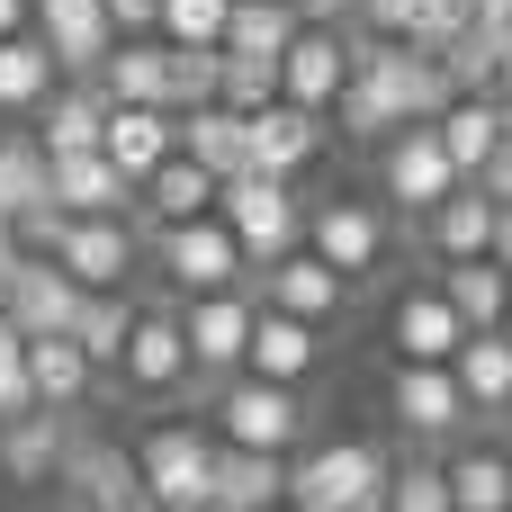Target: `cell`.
Returning a JSON list of instances; mask_svg holds the SVG:
<instances>
[{
  "label": "cell",
  "mask_w": 512,
  "mask_h": 512,
  "mask_svg": "<svg viewBox=\"0 0 512 512\" xmlns=\"http://www.w3.org/2000/svg\"><path fill=\"white\" fill-rule=\"evenodd\" d=\"M216 216H225V234L243 243V270H270L279 252L306 243V207H297V189H288L279 171H234V180H216Z\"/></svg>",
  "instance_id": "1"
},
{
  "label": "cell",
  "mask_w": 512,
  "mask_h": 512,
  "mask_svg": "<svg viewBox=\"0 0 512 512\" xmlns=\"http://www.w3.org/2000/svg\"><path fill=\"white\" fill-rule=\"evenodd\" d=\"M378 486H387V459L369 441H324L288 459V512H360L378 504Z\"/></svg>",
  "instance_id": "2"
},
{
  "label": "cell",
  "mask_w": 512,
  "mask_h": 512,
  "mask_svg": "<svg viewBox=\"0 0 512 512\" xmlns=\"http://www.w3.org/2000/svg\"><path fill=\"white\" fill-rule=\"evenodd\" d=\"M135 477H144V495L162 512H207V477H216V441L198 432V423H162V432H144V450H135Z\"/></svg>",
  "instance_id": "3"
},
{
  "label": "cell",
  "mask_w": 512,
  "mask_h": 512,
  "mask_svg": "<svg viewBox=\"0 0 512 512\" xmlns=\"http://www.w3.org/2000/svg\"><path fill=\"white\" fill-rule=\"evenodd\" d=\"M153 261L180 297H207V288H234L243 279V243L225 234V216H180V225H153Z\"/></svg>",
  "instance_id": "4"
},
{
  "label": "cell",
  "mask_w": 512,
  "mask_h": 512,
  "mask_svg": "<svg viewBox=\"0 0 512 512\" xmlns=\"http://www.w3.org/2000/svg\"><path fill=\"white\" fill-rule=\"evenodd\" d=\"M306 252L324 270H342V288H360L387 270V216L369 198H324V207H306Z\"/></svg>",
  "instance_id": "5"
},
{
  "label": "cell",
  "mask_w": 512,
  "mask_h": 512,
  "mask_svg": "<svg viewBox=\"0 0 512 512\" xmlns=\"http://www.w3.org/2000/svg\"><path fill=\"white\" fill-rule=\"evenodd\" d=\"M216 423H225V441L234 450H297V432H306V396L297 387H279V378H252V369H234V387L216 396Z\"/></svg>",
  "instance_id": "6"
},
{
  "label": "cell",
  "mask_w": 512,
  "mask_h": 512,
  "mask_svg": "<svg viewBox=\"0 0 512 512\" xmlns=\"http://www.w3.org/2000/svg\"><path fill=\"white\" fill-rule=\"evenodd\" d=\"M117 378L135 396H180L189 387V342H180V306H135L126 342H117Z\"/></svg>",
  "instance_id": "7"
},
{
  "label": "cell",
  "mask_w": 512,
  "mask_h": 512,
  "mask_svg": "<svg viewBox=\"0 0 512 512\" xmlns=\"http://www.w3.org/2000/svg\"><path fill=\"white\" fill-rule=\"evenodd\" d=\"M378 180H387V198H396V207L432 216V207L459 189V162L441 153V135H432V126H396V135L378 144Z\"/></svg>",
  "instance_id": "8"
},
{
  "label": "cell",
  "mask_w": 512,
  "mask_h": 512,
  "mask_svg": "<svg viewBox=\"0 0 512 512\" xmlns=\"http://www.w3.org/2000/svg\"><path fill=\"white\" fill-rule=\"evenodd\" d=\"M180 342H189V378H234L243 342H252V297H234V288L189 297L180 306Z\"/></svg>",
  "instance_id": "9"
},
{
  "label": "cell",
  "mask_w": 512,
  "mask_h": 512,
  "mask_svg": "<svg viewBox=\"0 0 512 512\" xmlns=\"http://www.w3.org/2000/svg\"><path fill=\"white\" fill-rule=\"evenodd\" d=\"M54 261L72 270V288H126V270H135V216H63Z\"/></svg>",
  "instance_id": "10"
},
{
  "label": "cell",
  "mask_w": 512,
  "mask_h": 512,
  "mask_svg": "<svg viewBox=\"0 0 512 512\" xmlns=\"http://www.w3.org/2000/svg\"><path fill=\"white\" fill-rule=\"evenodd\" d=\"M342 72H351V36L342 27H306L297 18V36L279 45V99H297V108H333V90H342Z\"/></svg>",
  "instance_id": "11"
},
{
  "label": "cell",
  "mask_w": 512,
  "mask_h": 512,
  "mask_svg": "<svg viewBox=\"0 0 512 512\" xmlns=\"http://www.w3.org/2000/svg\"><path fill=\"white\" fill-rule=\"evenodd\" d=\"M72 306H81V288H72V270L54 261V252H18V270H9V297H0V315L36 342V333H72Z\"/></svg>",
  "instance_id": "12"
},
{
  "label": "cell",
  "mask_w": 512,
  "mask_h": 512,
  "mask_svg": "<svg viewBox=\"0 0 512 512\" xmlns=\"http://www.w3.org/2000/svg\"><path fill=\"white\" fill-rule=\"evenodd\" d=\"M243 144H252V171L297 180V171L324 153V117H315V108H297V99H270V108H252V117H243Z\"/></svg>",
  "instance_id": "13"
},
{
  "label": "cell",
  "mask_w": 512,
  "mask_h": 512,
  "mask_svg": "<svg viewBox=\"0 0 512 512\" xmlns=\"http://www.w3.org/2000/svg\"><path fill=\"white\" fill-rule=\"evenodd\" d=\"M45 189L63 216H126L135 207V180L90 144V153H45Z\"/></svg>",
  "instance_id": "14"
},
{
  "label": "cell",
  "mask_w": 512,
  "mask_h": 512,
  "mask_svg": "<svg viewBox=\"0 0 512 512\" xmlns=\"http://www.w3.org/2000/svg\"><path fill=\"white\" fill-rule=\"evenodd\" d=\"M387 405H396V423H405L414 441H441V432H459V423H468V396H459L450 360H405V369H396V387H387Z\"/></svg>",
  "instance_id": "15"
},
{
  "label": "cell",
  "mask_w": 512,
  "mask_h": 512,
  "mask_svg": "<svg viewBox=\"0 0 512 512\" xmlns=\"http://www.w3.org/2000/svg\"><path fill=\"white\" fill-rule=\"evenodd\" d=\"M315 360H324V342H315V324H306V315L252 306V342H243V369H252V378L306 387V378H315Z\"/></svg>",
  "instance_id": "16"
},
{
  "label": "cell",
  "mask_w": 512,
  "mask_h": 512,
  "mask_svg": "<svg viewBox=\"0 0 512 512\" xmlns=\"http://www.w3.org/2000/svg\"><path fill=\"white\" fill-rule=\"evenodd\" d=\"M180 144V117L171 108H144V99H108V126H99V153L126 171V180H144L162 153Z\"/></svg>",
  "instance_id": "17"
},
{
  "label": "cell",
  "mask_w": 512,
  "mask_h": 512,
  "mask_svg": "<svg viewBox=\"0 0 512 512\" xmlns=\"http://www.w3.org/2000/svg\"><path fill=\"white\" fill-rule=\"evenodd\" d=\"M90 387H99V360H90L72 333H36V342H27V396H36L45 414H72Z\"/></svg>",
  "instance_id": "18"
},
{
  "label": "cell",
  "mask_w": 512,
  "mask_h": 512,
  "mask_svg": "<svg viewBox=\"0 0 512 512\" xmlns=\"http://www.w3.org/2000/svg\"><path fill=\"white\" fill-rule=\"evenodd\" d=\"M99 126H108V90H99V81H54V90L36 99V144H45V153H90Z\"/></svg>",
  "instance_id": "19"
},
{
  "label": "cell",
  "mask_w": 512,
  "mask_h": 512,
  "mask_svg": "<svg viewBox=\"0 0 512 512\" xmlns=\"http://www.w3.org/2000/svg\"><path fill=\"white\" fill-rule=\"evenodd\" d=\"M135 207H144V225H180V216H207L216 207V171H198L180 144L135 180Z\"/></svg>",
  "instance_id": "20"
},
{
  "label": "cell",
  "mask_w": 512,
  "mask_h": 512,
  "mask_svg": "<svg viewBox=\"0 0 512 512\" xmlns=\"http://www.w3.org/2000/svg\"><path fill=\"white\" fill-rule=\"evenodd\" d=\"M387 333H396V360H450L468 342V324H459V306L441 288H405L396 315H387Z\"/></svg>",
  "instance_id": "21"
},
{
  "label": "cell",
  "mask_w": 512,
  "mask_h": 512,
  "mask_svg": "<svg viewBox=\"0 0 512 512\" xmlns=\"http://www.w3.org/2000/svg\"><path fill=\"white\" fill-rule=\"evenodd\" d=\"M63 450H72V423H63V414H45V405H27V414H9V423H0V468H9L18 486H54Z\"/></svg>",
  "instance_id": "22"
},
{
  "label": "cell",
  "mask_w": 512,
  "mask_h": 512,
  "mask_svg": "<svg viewBox=\"0 0 512 512\" xmlns=\"http://www.w3.org/2000/svg\"><path fill=\"white\" fill-rule=\"evenodd\" d=\"M54 486H63V512H108L126 486H135V459L108 450V441H72L63 468H54Z\"/></svg>",
  "instance_id": "23"
},
{
  "label": "cell",
  "mask_w": 512,
  "mask_h": 512,
  "mask_svg": "<svg viewBox=\"0 0 512 512\" xmlns=\"http://www.w3.org/2000/svg\"><path fill=\"white\" fill-rule=\"evenodd\" d=\"M432 135H441V153L459 162V180H477V162L504 144V99H495V90H459V99L432 117Z\"/></svg>",
  "instance_id": "24"
},
{
  "label": "cell",
  "mask_w": 512,
  "mask_h": 512,
  "mask_svg": "<svg viewBox=\"0 0 512 512\" xmlns=\"http://www.w3.org/2000/svg\"><path fill=\"white\" fill-rule=\"evenodd\" d=\"M450 378H459V396H468V414H512V333H468L459 351H450Z\"/></svg>",
  "instance_id": "25"
},
{
  "label": "cell",
  "mask_w": 512,
  "mask_h": 512,
  "mask_svg": "<svg viewBox=\"0 0 512 512\" xmlns=\"http://www.w3.org/2000/svg\"><path fill=\"white\" fill-rule=\"evenodd\" d=\"M351 9H360L369 36H396V45H423V54H441V45L468 27L459 0H351Z\"/></svg>",
  "instance_id": "26"
},
{
  "label": "cell",
  "mask_w": 512,
  "mask_h": 512,
  "mask_svg": "<svg viewBox=\"0 0 512 512\" xmlns=\"http://www.w3.org/2000/svg\"><path fill=\"white\" fill-rule=\"evenodd\" d=\"M216 495L207 504H234V512H270V504H288V459L279 450H216V477H207Z\"/></svg>",
  "instance_id": "27"
},
{
  "label": "cell",
  "mask_w": 512,
  "mask_h": 512,
  "mask_svg": "<svg viewBox=\"0 0 512 512\" xmlns=\"http://www.w3.org/2000/svg\"><path fill=\"white\" fill-rule=\"evenodd\" d=\"M261 279H270V306H279V315H306V324L342 315V270H324L306 243H297V252H279Z\"/></svg>",
  "instance_id": "28"
},
{
  "label": "cell",
  "mask_w": 512,
  "mask_h": 512,
  "mask_svg": "<svg viewBox=\"0 0 512 512\" xmlns=\"http://www.w3.org/2000/svg\"><path fill=\"white\" fill-rule=\"evenodd\" d=\"M180 153L198 162V171H216V180H234V171H252V144H243V117L234 108H180Z\"/></svg>",
  "instance_id": "29"
},
{
  "label": "cell",
  "mask_w": 512,
  "mask_h": 512,
  "mask_svg": "<svg viewBox=\"0 0 512 512\" xmlns=\"http://www.w3.org/2000/svg\"><path fill=\"white\" fill-rule=\"evenodd\" d=\"M441 297L459 306V324H468V333H495V324H504V297H512V270L495 261V252H468V261H450Z\"/></svg>",
  "instance_id": "30"
},
{
  "label": "cell",
  "mask_w": 512,
  "mask_h": 512,
  "mask_svg": "<svg viewBox=\"0 0 512 512\" xmlns=\"http://www.w3.org/2000/svg\"><path fill=\"white\" fill-rule=\"evenodd\" d=\"M495 207H504V198H486L477 180H459V189L432 207V243H441V261H468V252H486V243H495Z\"/></svg>",
  "instance_id": "31"
},
{
  "label": "cell",
  "mask_w": 512,
  "mask_h": 512,
  "mask_svg": "<svg viewBox=\"0 0 512 512\" xmlns=\"http://www.w3.org/2000/svg\"><path fill=\"white\" fill-rule=\"evenodd\" d=\"M441 477H450V504H459V512H512V459H504V450H486V441L459 450Z\"/></svg>",
  "instance_id": "32"
},
{
  "label": "cell",
  "mask_w": 512,
  "mask_h": 512,
  "mask_svg": "<svg viewBox=\"0 0 512 512\" xmlns=\"http://www.w3.org/2000/svg\"><path fill=\"white\" fill-rule=\"evenodd\" d=\"M126 324H135V297H126V288H81V306H72V342H81L99 369H117Z\"/></svg>",
  "instance_id": "33"
},
{
  "label": "cell",
  "mask_w": 512,
  "mask_h": 512,
  "mask_svg": "<svg viewBox=\"0 0 512 512\" xmlns=\"http://www.w3.org/2000/svg\"><path fill=\"white\" fill-rule=\"evenodd\" d=\"M288 36H297V9H288V0H234V9H225V54L279 63Z\"/></svg>",
  "instance_id": "34"
},
{
  "label": "cell",
  "mask_w": 512,
  "mask_h": 512,
  "mask_svg": "<svg viewBox=\"0 0 512 512\" xmlns=\"http://www.w3.org/2000/svg\"><path fill=\"white\" fill-rule=\"evenodd\" d=\"M216 63H225V45H162V108L171 117L207 108L216 99Z\"/></svg>",
  "instance_id": "35"
},
{
  "label": "cell",
  "mask_w": 512,
  "mask_h": 512,
  "mask_svg": "<svg viewBox=\"0 0 512 512\" xmlns=\"http://www.w3.org/2000/svg\"><path fill=\"white\" fill-rule=\"evenodd\" d=\"M324 117H342L351 144H387V135H396V108H387V90H378L369 72H342V90H333Z\"/></svg>",
  "instance_id": "36"
},
{
  "label": "cell",
  "mask_w": 512,
  "mask_h": 512,
  "mask_svg": "<svg viewBox=\"0 0 512 512\" xmlns=\"http://www.w3.org/2000/svg\"><path fill=\"white\" fill-rule=\"evenodd\" d=\"M36 198H54L45 189V144L36 135H0V225L18 207H36Z\"/></svg>",
  "instance_id": "37"
},
{
  "label": "cell",
  "mask_w": 512,
  "mask_h": 512,
  "mask_svg": "<svg viewBox=\"0 0 512 512\" xmlns=\"http://www.w3.org/2000/svg\"><path fill=\"white\" fill-rule=\"evenodd\" d=\"M270 99H279V63H252V54H225V63H216V108L252 117V108H270Z\"/></svg>",
  "instance_id": "38"
},
{
  "label": "cell",
  "mask_w": 512,
  "mask_h": 512,
  "mask_svg": "<svg viewBox=\"0 0 512 512\" xmlns=\"http://www.w3.org/2000/svg\"><path fill=\"white\" fill-rule=\"evenodd\" d=\"M225 9L234 0H162L153 9V36L162 45H225Z\"/></svg>",
  "instance_id": "39"
},
{
  "label": "cell",
  "mask_w": 512,
  "mask_h": 512,
  "mask_svg": "<svg viewBox=\"0 0 512 512\" xmlns=\"http://www.w3.org/2000/svg\"><path fill=\"white\" fill-rule=\"evenodd\" d=\"M378 512H459V504H450V477L441 468H387Z\"/></svg>",
  "instance_id": "40"
},
{
  "label": "cell",
  "mask_w": 512,
  "mask_h": 512,
  "mask_svg": "<svg viewBox=\"0 0 512 512\" xmlns=\"http://www.w3.org/2000/svg\"><path fill=\"white\" fill-rule=\"evenodd\" d=\"M441 72H450V90H495V45H486L477 27H459V36L441 45Z\"/></svg>",
  "instance_id": "41"
},
{
  "label": "cell",
  "mask_w": 512,
  "mask_h": 512,
  "mask_svg": "<svg viewBox=\"0 0 512 512\" xmlns=\"http://www.w3.org/2000/svg\"><path fill=\"white\" fill-rule=\"evenodd\" d=\"M27 405H36V396H27V333L0 315V423H9V414H27Z\"/></svg>",
  "instance_id": "42"
},
{
  "label": "cell",
  "mask_w": 512,
  "mask_h": 512,
  "mask_svg": "<svg viewBox=\"0 0 512 512\" xmlns=\"http://www.w3.org/2000/svg\"><path fill=\"white\" fill-rule=\"evenodd\" d=\"M468 27H477V36L504 54V45H512V0H477V9H468Z\"/></svg>",
  "instance_id": "43"
},
{
  "label": "cell",
  "mask_w": 512,
  "mask_h": 512,
  "mask_svg": "<svg viewBox=\"0 0 512 512\" xmlns=\"http://www.w3.org/2000/svg\"><path fill=\"white\" fill-rule=\"evenodd\" d=\"M477 189H486V198H504V207H512V135L495 144V153H486V162H477Z\"/></svg>",
  "instance_id": "44"
},
{
  "label": "cell",
  "mask_w": 512,
  "mask_h": 512,
  "mask_svg": "<svg viewBox=\"0 0 512 512\" xmlns=\"http://www.w3.org/2000/svg\"><path fill=\"white\" fill-rule=\"evenodd\" d=\"M288 9H297L306 27H342V9H351V0H288Z\"/></svg>",
  "instance_id": "45"
},
{
  "label": "cell",
  "mask_w": 512,
  "mask_h": 512,
  "mask_svg": "<svg viewBox=\"0 0 512 512\" xmlns=\"http://www.w3.org/2000/svg\"><path fill=\"white\" fill-rule=\"evenodd\" d=\"M486 252H495V261L512 270V207H495V243H486Z\"/></svg>",
  "instance_id": "46"
},
{
  "label": "cell",
  "mask_w": 512,
  "mask_h": 512,
  "mask_svg": "<svg viewBox=\"0 0 512 512\" xmlns=\"http://www.w3.org/2000/svg\"><path fill=\"white\" fill-rule=\"evenodd\" d=\"M18 27H36V9L27 0H0V36H18Z\"/></svg>",
  "instance_id": "47"
},
{
  "label": "cell",
  "mask_w": 512,
  "mask_h": 512,
  "mask_svg": "<svg viewBox=\"0 0 512 512\" xmlns=\"http://www.w3.org/2000/svg\"><path fill=\"white\" fill-rule=\"evenodd\" d=\"M108 512H162V504H153V495H144V477H135V486H126V495H117Z\"/></svg>",
  "instance_id": "48"
},
{
  "label": "cell",
  "mask_w": 512,
  "mask_h": 512,
  "mask_svg": "<svg viewBox=\"0 0 512 512\" xmlns=\"http://www.w3.org/2000/svg\"><path fill=\"white\" fill-rule=\"evenodd\" d=\"M9 270H18V234L0 225V297H9Z\"/></svg>",
  "instance_id": "49"
},
{
  "label": "cell",
  "mask_w": 512,
  "mask_h": 512,
  "mask_svg": "<svg viewBox=\"0 0 512 512\" xmlns=\"http://www.w3.org/2000/svg\"><path fill=\"white\" fill-rule=\"evenodd\" d=\"M495 99H512V45L495 54Z\"/></svg>",
  "instance_id": "50"
},
{
  "label": "cell",
  "mask_w": 512,
  "mask_h": 512,
  "mask_svg": "<svg viewBox=\"0 0 512 512\" xmlns=\"http://www.w3.org/2000/svg\"><path fill=\"white\" fill-rule=\"evenodd\" d=\"M504 333H512V297H504Z\"/></svg>",
  "instance_id": "51"
},
{
  "label": "cell",
  "mask_w": 512,
  "mask_h": 512,
  "mask_svg": "<svg viewBox=\"0 0 512 512\" xmlns=\"http://www.w3.org/2000/svg\"><path fill=\"white\" fill-rule=\"evenodd\" d=\"M207 512H234V504H207Z\"/></svg>",
  "instance_id": "52"
},
{
  "label": "cell",
  "mask_w": 512,
  "mask_h": 512,
  "mask_svg": "<svg viewBox=\"0 0 512 512\" xmlns=\"http://www.w3.org/2000/svg\"><path fill=\"white\" fill-rule=\"evenodd\" d=\"M459 9H477V0H459Z\"/></svg>",
  "instance_id": "53"
},
{
  "label": "cell",
  "mask_w": 512,
  "mask_h": 512,
  "mask_svg": "<svg viewBox=\"0 0 512 512\" xmlns=\"http://www.w3.org/2000/svg\"><path fill=\"white\" fill-rule=\"evenodd\" d=\"M360 512H378V504H360Z\"/></svg>",
  "instance_id": "54"
},
{
  "label": "cell",
  "mask_w": 512,
  "mask_h": 512,
  "mask_svg": "<svg viewBox=\"0 0 512 512\" xmlns=\"http://www.w3.org/2000/svg\"><path fill=\"white\" fill-rule=\"evenodd\" d=\"M270 512H288V504H270Z\"/></svg>",
  "instance_id": "55"
}]
</instances>
